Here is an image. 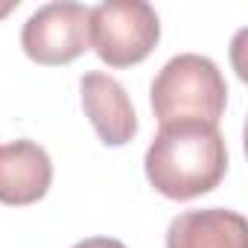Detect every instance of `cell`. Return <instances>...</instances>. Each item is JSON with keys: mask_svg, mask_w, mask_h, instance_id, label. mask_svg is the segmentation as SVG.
<instances>
[{"mask_svg": "<svg viewBox=\"0 0 248 248\" xmlns=\"http://www.w3.org/2000/svg\"><path fill=\"white\" fill-rule=\"evenodd\" d=\"M149 184L175 202H190L219 187L228 172V146L213 123L178 120L161 126L143 158Z\"/></svg>", "mask_w": 248, "mask_h": 248, "instance_id": "1", "label": "cell"}, {"mask_svg": "<svg viewBox=\"0 0 248 248\" xmlns=\"http://www.w3.org/2000/svg\"><path fill=\"white\" fill-rule=\"evenodd\" d=\"M149 96L161 126L178 120H202L216 126L225 114L228 85L222 70L207 56L178 53L158 70Z\"/></svg>", "mask_w": 248, "mask_h": 248, "instance_id": "2", "label": "cell"}, {"mask_svg": "<svg viewBox=\"0 0 248 248\" xmlns=\"http://www.w3.org/2000/svg\"><path fill=\"white\" fill-rule=\"evenodd\" d=\"M88 35L108 67H132L155 50L161 18L146 0H102L91 9Z\"/></svg>", "mask_w": 248, "mask_h": 248, "instance_id": "3", "label": "cell"}, {"mask_svg": "<svg viewBox=\"0 0 248 248\" xmlns=\"http://www.w3.org/2000/svg\"><path fill=\"white\" fill-rule=\"evenodd\" d=\"M88 21L91 9L76 0L44 3L27 18L21 30V47L38 64H70L91 44Z\"/></svg>", "mask_w": 248, "mask_h": 248, "instance_id": "4", "label": "cell"}, {"mask_svg": "<svg viewBox=\"0 0 248 248\" xmlns=\"http://www.w3.org/2000/svg\"><path fill=\"white\" fill-rule=\"evenodd\" d=\"M79 91H82V108L105 146H123L138 135L135 105L126 88L114 76L102 70H88L79 79Z\"/></svg>", "mask_w": 248, "mask_h": 248, "instance_id": "5", "label": "cell"}, {"mask_svg": "<svg viewBox=\"0 0 248 248\" xmlns=\"http://www.w3.org/2000/svg\"><path fill=\"white\" fill-rule=\"evenodd\" d=\"M53 184V161L35 140L0 143V202L24 207L47 196Z\"/></svg>", "mask_w": 248, "mask_h": 248, "instance_id": "6", "label": "cell"}, {"mask_svg": "<svg viewBox=\"0 0 248 248\" xmlns=\"http://www.w3.org/2000/svg\"><path fill=\"white\" fill-rule=\"evenodd\" d=\"M167 248H248V222L225 207L187 210L170 222Z\"/></svg>", "mask_w": 248, "mask_h": 248, "instance_id": "7", "label": "cell"}, {"mask_svg": "<svg viewBox=\"0 0 248 248\" xmlns=\"http://www.w3.org/2000/svg\"><path fill=\"white\" fill-rule=\"evenodd\" d=\"M73 248H126L120 239H111V236H88L82 242H76Z\"/></svg>", "mask_w": 248, "mask_h": 248, "instance_id": "8", "label": "cell"}, {"mask_svg": "<svg viewBox=\"0 0 248 248\" xmlns=\"http://www.w3.org/2000/svg\"><path fill=\"white\" fill-rule=\"evenodd\" d=\"M15 6H18V0H3V3H0V18H3V15H9Z\"/></svg>", "mask_w": 248, "mask_h": 248, "instance_id": "9", "label": "cell"}]
</instances>
